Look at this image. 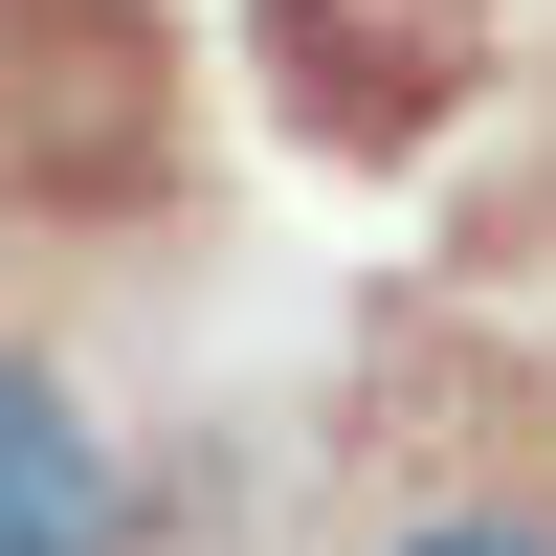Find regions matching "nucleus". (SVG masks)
Here are the masks:
<instances>
[{"instance_id": "1", "label": "nucleus", "mask_w": 556, "mask_h": 556, "mask_svg": "<svg viewBox=\"0 0 556 556\" xmlns=\"http://www.w3.org/2000/svg\"><path fill=\"white\" fill-rule=\"evenodd\" d=\"M223 45H245V112L290 134V156L401 178V156H445V134L490 112L513 0H223Z\"/></svg>"}, {"instance_id": "2", "label": "nucleus", "mask_w": 556, "mask_h": 556, "mask_svg": "<svg viewBox=\"0 0 556 556\" xmlns=\"http://www.w3.org/2000/svg\"><path fill=\"white\" fill-rule=\"evenodd\" d=\"M178 0H0V223H134L178 178Z\"/></svg>"}, {"instance_id": "3", "label": "nucleus", "mask_w": 556, "mask_h": 556, "mask_svg": "<svg viewBox=\"0 0 556 556\" xmlns=\"http://www.w3.org/2000/svg\"><path fill=\"white\" fill-rule=\"evenodd\" d=\"M0 556H134V468L67 356H0Z\"/></svg>"}, {"instance_id": "4", "label": "nucleus", "mask_w": 556, "mask_h": 556, "mask_svg": "<svg viewBox=\"0 0 556 556\" xmlns=\"http://www.w3.org/2000/svg\"><path fill=\"white\" fill-rule=\"evenodd\" d=\"M379 556H556V513H401Z\"/></svg>"}]
</instances>
